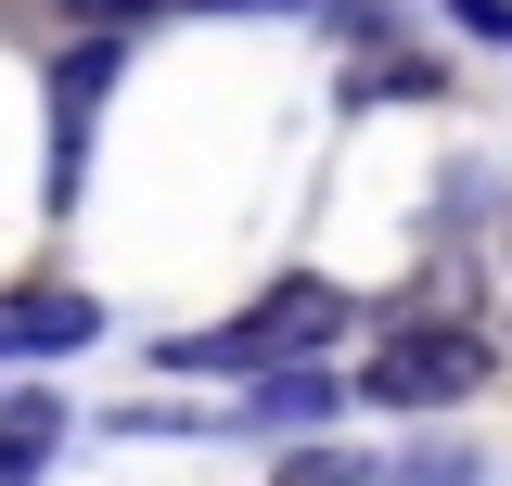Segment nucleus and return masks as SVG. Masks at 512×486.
I'll return each mask as SVG.
<instances>
[{"mask_svg": "<svg viewBox=\"0 0 512 486\" xmlns=\"http://www.w3.org/2000/svg\"><path fill=\"white\" fill-rule=\"evenodd\" d=\"M346 333V295L320 282V269H282L269 295L244 307V320H218V333H167V371H295V359H320Z\"/></svg>", "mask_w": 512, "mask_h": 486, "instance_id": "nucleus-1", "label": "nucleus"}, {"mask_svg": "<svg viewBox=\"0 0 512 486\" xmlns=\"http://www.w3.org/2000/svg\"><path fill=\"white\" fill-rule=\"evenodd\" d=\"M487 371H500V346L474 320H397L359 359V410H461V397H487Z\"/></svg>", "mask_w": 512, "mask_h": 486, "instance_id": "nucleus-2", "label": "nucleus"}, {"mask_svg": "<svg viewBox=\"0 0 512 486\" xmlns=\"http://www.w3.org/2000/svg\"><path fill=\"white\" fill-rule=\"evenodd\" d=\"M77 346H103V295H77V282H13L0 295V371L13 359H77Z\"/></svg>", "mask_w": 512, "mask_h": 486, "instance_id": "nucleus-3", "label": "nucleus"}, {"mask_svg": "<svg viewBox=\"0 0 512 486\" xmlns=\"http://www.w3.org/2000/svg\"><path fill=\"white\" fill-rule=\"evenodd\" d=\"M116 90V39H77V52L52 64V205L77 192V141H90V103Z\"/></svg>", "mask_w": 512, "mask_h": 486, "instance_id": "nucleus-4", "label": "nucleus"}, {"mask_svg": "<svg viewBox=\"0 0 512 486\" xmlns=\"http://www.w3.org/2000/svg\"><path fill=\"white\" fill-rule=\"evenodd\" d=\"M333 410H346V384H333L320 359H295V371H256V397L231 410V423H244V435H320Z\"/></svg>", "mask_w": 512, "mask_h": 486, "instance_id": "nucleus-5", "label": "nucleus"}, {"mask_svg": "<svg viewBox=\"0 0 512 486\" xmlns=\"http://www.w3.org/2000/svg\"><path fill=\"white\" fill-rule=\"evenodd\" d=\"M436 90H448V64H436V52H410V39L346 64V103H436Z\"/></svg>", "mask_w": 512, "mask_h": 486, "instance_id": "nucleus-6", "label": "nucleus"}, {"mask_svg": "<svg viewBox=\"0 0 512 486\" xmlns=\"http://www.w3.org/2000/svg\"><path fill=\"white\" fill-rule=\"evenodd\" d=\"M64 448V397H0V486H26Z\"/></svg>", "mask_w": 512, "mask_h": 486, "instance_id": "nucleus-7", "label": "nucleus"}, {"mask_svg": "<svg viewBox=\"0 0 512 486\" xmlns=\"http://www.w3.org/2000/svg\"><path fill=\"white\" fill-rule=\"evenodd\" d=\"M154 13H192V0H64L77 39H128V26H154Z\"/></svg>", "mask_w": 512, "mask_h": 486, "instance_id": "nucleus-8", "label": "nucleus"}, {"mask_svg": "<svg viewBox=\"0 0 512 486\" xmlns=\"http://www.w3.org/2000/svg\"><path fill=\"white\" fill-rule=\"evenodd\" d=\"M269 486H372V461H359V448H295Z\"/></svg>", "mask_w": 512, "mask_h": 486, "instance_id": "nucleus-9", "label": "nucleus"}, {"mask_svg": "<svg viewBox=\"0 0 512 486\" xmlns=\"http://www.w3.org/2000/svg\"><path fill=\"white\" fill-rule=\"evenodd\" d=\"M461 39H487V52H512V0H436Z\"/></svg>", "mask_w": 512, "mask_h": 486, "instance_id": "nucleus-10", "label": "nucleus"}, {"mask_svg": "<svg viewBox=\"0 0 512 486\" xmlns=\"http://www.w3.org/2000/svg\"><path fill=\"white\" fill-rule=\"evenodd\" d=\"M192 13H308V0H192Z\"/></svg>", "mask_w": 512, "mask_h": 486, "instance_id": "nucleus-11", "label": "nucleus"}, {"mask_svg": "<svg viewBox=\"0 0 512 486\" xmlns=\"http://www.w3.org/2000/svg\"><path fill=\"white\" fill-rule=\"evenodd\" d=\"M500 243H512V218H500Z\"/></svg>", "mask_w": 512, "mask_h": 486, "instance_id": "nucleus-12", "label": "nucleus"}]
</instances>
